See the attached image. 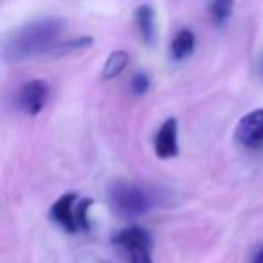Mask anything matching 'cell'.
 Wrapping results in <instances>:
<instances>
[{
    "label": "cell",
    "mask_w": 263,
    "mask_h": 263,
    "mask_svg": "<svg viewBox=\"0 0 263 263\" xmlns=\"http://www.w3.org/2000/svg\"><path fill=\"white\" fill-rule=\"evenodd\" d=\"M49 85L44 80H31L16 92V106L24 114L34 117L45 108L49 99Z\"/></svg>",
    "instance_id": "obj_4"
},
{
    "label": "cell",
    "mask_w": 263,
    "mask_h": 263,
    "mask_svg": "<svg viewBox=\"0 0 263 263\" xmlns=\"http://www.w3.org/2000/svg\"><path fill=\"white\" fill-rule=\"evenodd\" d=\"M154 150L159 159H173L179 155V123L175 117L166 119L157 130Z\"/></svg>",
    "instance_id": "obj_7"
},
{
    "label": "cell",
    "mask_w": 263,
    "mask_h": 263,
    "mask_svg": "<svg viewBox=\"0 0 263 263\" xmlns=\"http://www.w3.org/2000/svg\"><path fill=\"white\" fill-rule=\"evenodd\" d=\"M92 205V200H81L76 204V218H78V227L80 231H88L90 229V222H88V209Z\"/></svg>",
    "instance_id": "obj_14"
},
{
    "label": "cell",
    "mask_w": 263,
    "mask_h": 263,
    "mask_svg": "<svg viewBox=\"0 0 263 263\" xmlns=\"http://www.w3.org/2000/svg\"><path fill=\"white\" fill-rule=\"evenodd\" d=\"M130 63V54L126 51H114L108 54L105 65L101 70V78L103 80H114L117 78Z\"/></svg>",
    "instance_id": "obj_11"
},
{
    "label": "cell",
    "mask_w": 263,
    "mask_h": 263,
    "mask_svg": "<svg viewBox=\"0 0 263 263\" xmlns=\"http://www.w3.org/2000/svg\"><path fill=\"white\" fill-rule=\"evenodd\" d=\"M252 263H263V247L259 249L258 252H256L254 259H252Z\"/></svg>",
    "instance_id": "obj_15"
},
{
    "label": "cell",
    "mask_w": 263,
    "mask_h": 263,
    "mask_svg": "<svg viewBox=\"0 0 263 263\" xmlns=\"http://www.w3.org/2000/svg\"><path fill=\"white\" fill-rule=\"evenodd\" d=\"M62 18H42L20 27L9 36L4 45V60L20 63L36 56H47L63 31Z\"/></svg>",
    "instance_id": "obj_1"
},
{
    "label": "cell",
    "mask_w": 263,
    "mask_h": 263,
    "mask_svg": "<svg viewBox=\"0 0 263 263\" xmlns=\"http://www.w3.org/2000/svg\"><path fill=\"white\" fill-rule=\"evenodd\" d=\"M105 263H106V261H105Z\"/></svg>",
    "instance_id": "obj_16"
},
{
    "label": "cell",
    "mask_w": 263,
    "mask_h": 263,
    "mask_svg": "<svg viewBox=\"0 0 263 263\" xmlns=\"http://www.w3.org/2000/svg\"><path fill=\"white\" fill-rule=\"evenodd\" d=\"M114 243L128 252L132 263H154L152 259V238L141 227H126L114 238Z\"/></svg>",
    "instance_id": "obj_3"
},
{
    "label": "cell",
    "mask_w": 263,
    "mask_h": 263,
    "mask_svg": "<svg viewBox=\"0 0 263 263\" xmlns=\"http://www.w3.org/2000/svg\"><path fill=\"white\" fill-rule=\"evenodd\" d=\"M234 137L245 148H251V150L263 148V108H256L245 114L238 121Z\"/></svg>",
    "instance_id": "obj_5"
},
{
    "label": "cell",
    "mask_w": 263,
    "mask_h": 263,
    "mask_svg": "<svg viewBox=\"0 0 263 263\" xmlns=\"http://www.w3.org/2000/svg\"><path fill=\"white\" fill-rule=\"evenodd\" d=\"M94 44V38L92 36H78L72 40H58L51 47V51L47 52V56H65L72 54V52H80L88 49Z\"/></svg>",
    "instance_id": "obj_10"
},
{
    "label": "cell",
    "mask_w": 263,
    "mask_h": 263,
    "mask_svg": "<svg viewBox=\"0 0 263 263\" xmlns=\"http://www.w3.org/2000/svg\"><path fill=\"white\" fill-rule=\"evenodd\" d=\"M136 26L139 31V36L143 44L152 45L157 36V27H155V11L152 6L144 4L137 8L136 11Z\"/></svg>",
    "instance_id": "obj_8"
},
{
    "label": "cell",
    "mask_w": 263,
    "mask_h": 263,
    "mask_svg": "<svg viewBox=\"0 0 263 263\" xmlns=\"http://www.w3.org/2000/svg\"><path fill=\"white\" fill-rule=\"evenodd\" d=\"M195 34L191 29H180L179 33L173 36L172 44H170V58L173 62H184L187 60L195 51Z\"/></svg>",
    "instance_id": "obj_9"
},
{
    "label": "cell",
    "mask_w": 263,
    "mask_h": 263,
    "mask_svg": "<svg viewBox=\"0 0 263 263\" xmlns=\"http://www.w3.org/2000/svg\"><path fill=\"white\" fill-rule=\"evenodd\" d=\"M108 198L114 211L123 218H139L154 205L152 197L141 186L116 180L108 187Z\"/></svg>",
    "instance_id": "obj_2"
},
{
    "label": "cell",
    "mask_w": 263,
    "mask_h": 263,
    "mask_svg": "<svg viewBox=\"0 0 263 263\" xmlns=\"http://www.w3.org/2000/svg\"><path fill=\"white\" fill-rule=\"evenodd\" d=\"M76 204L78 195L76 193H65L51 205L49 209V218L62 227L65 233H78V218H76Z\"/></svg>",
    "instance_id": "obj_6"
},
{
    "label": "cell",
    "mask_w": 263,
    "mask_h": 263,
    "mask_svg": "<svg viewBox=\"0 0 263 263\" xmlns=\"http://www.w3.org/2000/svg\"><path fill=\"white\" fill-rule=\"evenodd\" d=\"M150 85H152L150 76H148L146 72H143V70H139V72H136L134 76H132L130 90L136 96H144L148 90H150Z\"/></svg>",
    "instance_id": "obj_13"
},
{
    "label": "cell",
    "mask_w": 263,
    "mask_h": 263,
    "mask_svg": "<svg viewBox=\"0 0 263 263\" xmlns=\"http://www.w3.org/2000/svg\"><path fill=\"white\" fill-rule=\"evenodd\" d=\"M234 8V0H213L211 4V16L215 20V24L222 26L227 22V18L231 16Z\"/></svg>",
    "instance_id": "obj_12"
}]
</instances>
